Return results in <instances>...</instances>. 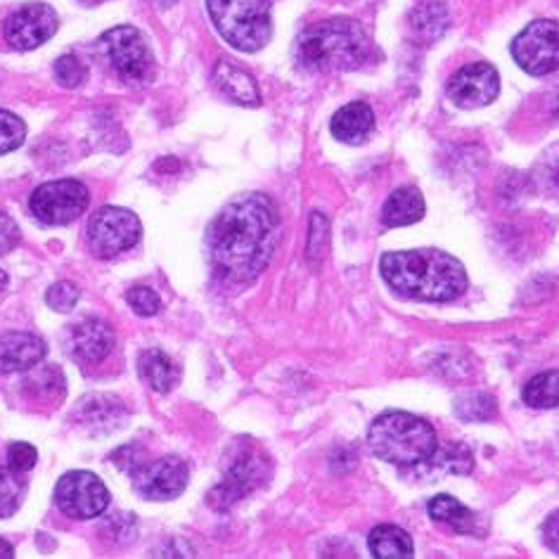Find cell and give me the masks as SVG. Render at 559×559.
<instances>
[{
	"label": "cell",
	"instance_id": "obj_1",
	"mask_svg": "<svg viewBox=\"0 0 559 559\" xmlns=\"http://www.w3.org/2000/svg\"><path fill=\"white\" fill-rule=\"evenodd\" d=\"M280 242V214L269 194H240L209 226L206 247L214 273L228 285H247L271 263Z\"/></svg>",
	"mask_w": 559,
	"mask_h": 559
},
{
	"label": "cell",
	"instance_id": "obj_2",
	"mask_svg": "<svg viewBox=\"0 0 559 559\" xmlns=\"http://www.w3.org/2000/svg\"><path fill=\"white\" fill-rule=\"evenodd\" d=\"M380 271L396 295L417 301H455L469 287L465 265L441 249L389 251Z\"/></svg>",
	"mask_w": 559,
	"mask_h": 559
},
{
	"label": "cell",
	"instance_id": "obj_3",
	"mask_svg": "<svg viewBox=\"0 0 559 559\" xmlns=\"http://www.w3.org/2000/svg\"><path fill=\"white\" fill-rule=\"evenodd\" d=\"M377 48L362 24L348 17H334L311 24L297 40V60L313 74L356 72L377 58Z\"/></svg>",
	"mask_w": 559,
	"mask_h": 559
},
{
	"label": "cell",
	"instance_id": "obj_4",
	"mask_svg": "<svg viewBox=\"0 0 559 559\" xmlns=\"http://www.w3.org/2000/svg\"><path fill=\"white\" fill-rule=\"evenodd\" d=\"M370 451L384 463L399 467L423 465L437 453V431L427 419L411 413H384L368 431Z\"/></svg>",
	"mask_w": 559,
	"mask_h": 559
},
{
	"label": "cell",
	"instance_id": "obj_5",
	"mask_svg": "<svg viewBox=\"0 0 559 559\" xmlns=\"http://www.w3.org/2000/svg\"><path fill=\"white\" fill-rule=\"evenodd\" d=\"M218 34L242 52H257L271 40L269 0H206Z\"/></svg>",
	"mask_w": 559,
	"mask_h": 559
},
{
	"label": "cell",
	"instance_id": "obj_6",
	"mask_svg": "<svg viewBox=\"0 0 559 559\" xmlns=\"http://www.w3.org/2000/svg\"><path fill=\"white\" fill-rule=\"evenodd\" d=\"M97 55L111 67L121 81L131 86H145L155 79V55L145 36L133 26H117L97 40Z\"/></svg>",
	"mask_w": 559,
	"mask_h": 559
},
{
	"label": "cell",
	"instance_id": "obj_7",
	"mask_svg": "<svg viewBox=\"0 0 559 559\" xmlns=\"http://www.w3.org/2000/svg\"><path fill=\"white\" fill-rule=\"evenodd\" d=\"M143 226L129 209L103 206L88 221V247L97 259H115L140 242Z\"/></svg>",
	"mask_w": 559,
	"mask_h": 559
},
{
	"label": "cell",
	"instance_id": "obj_8",
	"mask_svg": "<svg viewBox=\"0 0 559 559\" xmlns=\"http://www.w3.org/2000/svg\"><path fill=\"white\" fill-rule=\"evenodd\" d=\"M512 58L526 74L548 76L559 69V24L536 20L512 40Z\"/></svg>",
	"mask_w": 559,
	"mask_h": 559
},
{
	"label": "cell",
	"instance_id": "obj_9",
	"mask_svg": "<svg viewBox=\"0 0 559 559\" xmlns=\"http://www.w3.org/2000/svg\"><path fill=\"white\" fill-rule=\"evenodd\" d=\"M88 188L79 180H52L34 190L29 206L32 214L46 226H67L88 209Z\"/></svg>",
	"mask_w": 559,
	"mask_h": 559
},
{
	"label": "cell",
	"instance_id": "obj_10",
	"mask_svg": "<svg viewBox=\"0 0 559 559\" xmlns=\"http://www.w3.org/2000/svg\"><path fill=\"white\" fill-rule=\"evenodd\" d=\"M55 500L72 520H93L109 506V491L93 472H67L55 486Z\"/></svg>",
	"mask_w": 559,
	"mask_h": 559
},
{
	"label": "cell",
	"instance_id": "obj_11",
	"mask_svg": "<svg viewBox=\"0 0 559 559\" xmlns=\"http://www.w3.org/2000/svg\"><path fill=\"white\" fill-rule=\"evenodd\" d=\"M188 465L180 457H159L155 463H143L133 472V488L145 500H174L186 491Z\"/></svg>",
	"mask_w": 559,
	"mask_h": 559
},
{
	"label": "cell",
	"instance_id": "obj_12",
	"mask_svg": "<svg viewBox=\"0 0 559 559\" xmlns=\"http://www.w3.org/2000/svg\"><path fill=\"white\" fill-rule=\"evenodd\" d=\"M500 93L498 69L488 62H474L451 76L449 97L460 109H479L491 105Z\"/></svg>",
	"mask_w": 559,
	"mask_h": 559
},
{
	"label": "cell",
	"instance_id": "obj_13",
	"mask_svg": "<svg viewBox=\"0 0 559 559\" xmlns=\"http://www.w3.org/2000/svg\"><path fill=\"white\" fill-rule=\"evenodd\" d=\"M58 15L46 3H29L12 12L5 22V38L15 50H34L58 32Z\"/></svg>",
	"mask_w": 559,
	"mask_h": 559
},
{
	"label": "cell",
	"instance_id": "obj_14",
	"mask_svg": "<svg viewBox=\"0 0 559 559\" xmlns=\"http://www.w3.org/2000/svg\"><path fill=\"white\" fill-rule=\"evenodd\" d=\"M263 477H265V457L247 449L233 460L226 479H223L221 486L212 493V502L216 508H228L233 502L242 500L247 493L254 491V488L263 481Z\"/></svg>",
	"mask_w": 559,
	"mask_h": 559
},
{
	"label": "cell",
	"instance_id": "obj_15",
	"mask_svg": "<svg viewBox=\"0 0 559 559\" xmlns=\"http://www.w3.org/2000/svg\"><path fill=\"white\" fill-rule=\"evenodd\" d=\"M117 337L105 320L97 318H83L74 323L67 332V348L69 356L79 362H86V366H97L103 362L111 348H115Z\"/></svg>",
	"mask_w": 559,
	"mask_h": 559
},
{
	"label": "cell",
	"instance_id": "obj_16",
	"mask_svg": "<svg viewBox=\"0 0 559 559\" xmlns=\"http://www.w3.org/2000/svg\"><path fill=\"white\" fill-rule=\"evenodd\" d=\"M46 352V342L32 332H5L0 337V372L12 374L36 368Z\"/></svg>",
	"mask_w": 559,
	"mask_h": 559
},
{
	"label": "cell",
	"instance_id": "obj_17",
	"mask_svg": "<svg viewBox=\"0 0 559 559\" xmlns=\"http://www.w3.org/2000/svg\"><path fill=\"white\" fill-rule=\"evenodd\" d=\"M330 129L342 143L360 145L374 129V111L368 103H348L332 117Z\"/></svg>",
	"mask_w": 559,
	"mask_h": 559
},
{
	"label": "cell",
	"instance_id": "obj_18",
	"mask_svg": "<svg viewBox=\"0 0 559 559\" xmlns=\"http://www.w3.org/2000/svg\"><path fill=\"white\" fill-rule=\"evenodd\" d=\"M451 15L441 0H423L411 12V32L423 46H431L449 32Z\"/></svg>",
	"mask_w": 559,
	"mask_h": 559
},
{
	"label": "cell",
	"instance_id": "obj_19",
	"mask_svg": "<svg viewBox=\"0 0 559 559\" xmlns=\"http://www.w3.org/2000/svg\"><path fill=\"white\" fill-rule=\"evenodd\" d=\"M214 81L218 91L230 97L233 103L237 105H245V107H257L261 103V95H259V86L257 81L251 79L245 69H240L237 64L228 62V60H221L214 69Z\"/></svg>",
	"mask_w": 559,
	"mask_h": 559
},
{
	"label": "cell",
	"instance_id": "obj_20",
	"mask_svg": "<svg viewBox=\"0 0 559 559\" xmlns=\"http://www.w3.org/2000/svg\"><path fill=\"white\" fill-rule=\"evenodd\" d=\"M425 198L417 188H399L389 194V200L384 202L382 209V223L386 228H403V226H413V223L423 221L425 216Z\"/></svg>",
	"mask_w": 559,
	"mask_h": 559
},
{
	"label": "cell",
	"instance_id": "obj_21",
	"mask_svg": "<svg viewBox=\"0 0 559 559\" xmlns=\"http://www.w3.org/2000/svg\"><path fill=\"white\" fill-rule=\"evenodd\" d=\"M138 370H140V377H143V380L155 391H171L180 380L176 362L164 352H159V348H150V352L140 356Z\"/></svg>",
	"mask_w": 559,
	"mask_h": 559
},
{
	"label": "cell",
	"instance_id": "obj_22",
	"mask_svg": "<svg viewBox=\"0 0 559 559\" xmlns=\"http://www.w3.org/2000/svg\"><path fill=\"white\" fill-rule=\"evenodd\" d=\"M368 545H370L372 557L377 559H408L415 552L413 538L405 534L403 528L391 526V524L372 528Z\"/></svg>",
	"mask_w": 559,
	"mask_h": 559
},
{
	"label": "cell",
	"instance_id": "obj_23",
	"mask_svg": "<svg viewBox=\"0 0 559 559\" xmlns=\"http://www.w3.org/2000/svg\"><path fill=\"white\" fill-rule=\"evenodd\" d=\"M123 415V405L119 399L107 396V394H95L83 399L81 403V419L83 425H88L93 429H111L121 423Z\"/></svg>",
	"mask_w": 559,
	"mask_h": 559
},
{
	"label": "cell",
	"instance_id": "obj_24",
	"mask_svg": "<svg viewBox=\"0 0 559 559\" xmlns=\"http://www.w3.org/2000/svg\"><path fill=\"white\" fill-rule=\"evenodd\" d=\"M429 516L437 524L449 526L455 534H469L474 531V514L467 510L463 502L453 496H437L429 502Z\"/></svg>",
	"mask_w": 559,
	"mask_h": 559
},
{
	"label": "cell",
	"instance_id": "obj_25",
	"mask_svg": "<svg viewBox=\"0 0 559 559\" xmlns=\"http://www.w3.org/2000/svg\"><path fill=\"white\" fill-rule=\"evenodd\" d=\"M522 396L528 408H538V411L559 408V370L536 374L534 380L526 382Z\"/></svg>",
	"mask_w": 559,
	"mask_h": 559
},
{
	"label": "cell",
	"instance_id": "obj_26",
	"mask_svg": "<svg viewBox=\"0 0 559 559\" xmlns=\"http://www.w3.org/2000/svg\"><path fill=\"white\" fill-rule=\"evenodd\" d=\"M26 496V479L15 467H0V520L15 514Z\"/></svg>",
	"mask_w": 559,
	"mask_h": 559
},
{
	"label": "cell",
	"instance_id": "obj_27",
	"mask_svg": "<svg viewBox=\"0 0 559 559\" xmlns=\"http://www.w3.org/2000/svg\"><path fill=\"white\" fill-rule=\"evenodd\" d=\"M531 180H534L538 192L548 194L552 200H559V143L550 145L538 157Z\"/></svg>",
	"mask_w": 559,
	"mask_h": 559
},
{
	"label": "cell",
	"instance_id": "obj_28",
	"mask_svg": "<svg viewBox=\"0 0 559 559\" xmlns=\"http://www.w3.org/2000/svg\"><path fill=\"white\" fill-rule=\"evenodd\" d=\"M455 413L460 419H467V423H486V419H493L498 413L496 399L486 391H467V394L455 399Z\"/></svg>",
	"mask_w": 559,
	"mask_h": 559
},
{
	"label": "cell",
	"instance_id": "obj_29",
	"mask_svg": "<svg viewBox=\"0 0 559 559\" xmlns=\"http://www.w3.org/2000/svg\"><path fill=\"white\" fill-rule=\"evenodd\" d=\"M431 460L439 463L441 469L451 472V474H467L474 467L472 451L460 443H451V445H445V449H437V453L431 455Z\"/></svg>",
	"mask_w": 559,
	"mask_h": 559
},
{
	"label": "cell",
	"instance_id": "obj_30",
	"mask_svg": "<svg viewBox=\"0 0 559 559\" xmlns=\"http://www.w3.org/2000/svg\"><path fill=\"white\" fill-rule=\"evenodd\" d=\"M26 386H29L36 399L40 396H62L64 394V374L58 368H40L38 372H34L29 380H26Z\"/></svg>",
	"mask_w": 559,
	"mask_h": 559
},
{
	"label": "cell",
	"instance_id": "obj_31",
	"mask_svg": "<svg viewBox=\"0 0 559 559\" xmlns=\"http://www.w3.org/2000/svg\"><path fill=\"white\" fill-rule=\"evenodd\" d=\"M26 138V126L20 117L10 115V111L0 109V155H8V152L22 147Z\"/></svg>",
	"mask_w": 559,
	"mask_h": 559
},
{
	"label": "cell",
	"instance_id": "obj_32",
	"mask_svg": "<svg viewBox=\"0 0 559 559\" xmlns=\"http://www.w3.org/2000/svg\"><path fill=\"white\" fill-rule=\"evenodd\" d=\"M55 79L64 88H79L88 81V69L74 55H64V58L55 62Z\"/></svg>",
	"mask_w": 559,
	"mask_h": 559
},
{
	"label": "cell",
	"instance_id": "obj_33",
	"mask_svg": "<svg viewBox=\"0 0 559 559\" xmlns=\"http://www.w3.org/2000/svg\"><path fill=\"white\" fill-rule=\"evenodd\" d=\"M46 301L52 311H60V313H67L72 311L76 301H79V289L74 283H67V280H62V283H55L48 295H46Z\"/></svg>",
	"mask_w": 559,
	"mask_h": 559
},
{
	"label": "cell",
	"instance_id": "obj_34",
	"mask_svg": "<svg viewBox=\"0 0 559 559\" xmlns=\"http://www.w3.org/2000/svg\"><path fill=\"white\" fill-rule=\"evenodd\" d=\"M126 299H129L131 309L138 316L150 318V316H157L162 311V299L150 287H133Z\"/></svg>",
	"mask_w": 559,
	"mask_h": 559
},
{
	"label": "cell",
	"instance_id": "obj_35",
	"mask_svg": "<svg viewBox=\"0 0 559 559\" xmlns=\"http://www.w3.org/2000/svg\"><path fill=\"white\" fill-rule=\"evenodd\" d=\"M8 460H10V467H15L20 472H29L36 467L38 453L32 443H12L8 451Z\"/></svg>",
	"mask_w": 559,
	"mask_h": 559
},
{
	"label": "cell",
	"instance_id": "obj_36",
	"mask_svg": "<svg viewBox=\"0 0 559 559\" xmlns=\"http://www.w3.org/2000/svg\"><path fill=\"white\" fill-rule=\"evenodd\" d=\"M20 237H22V233L17 228V223L12 221L8 214L0 212V257L15 249L20 245Z\"/></svg>",
	"mask_w": 559,
	"mask_h": 559
},
{
	"label": "cell",
	"instance_id": "obj_37",
	"mask_svg": "<svg viewBox=\"0 0 559 559\" xmlns=\"http://www.w3.org/2000/svg\"><path fill=\"white\" fill-rule=\"evenodd\" d=\"M543 538L548 543V548L559 555V512L548 516V522L543 526Z\"/></svg>",
	"mask_w": 559,
	"mask_h": 559
},
{
	"label": "cell",
	"instance_id": "obj_38",
	"mask_svg": "<svg viewBox=\"0 0 559 559\" xmlns=\"http://www.w3.org/2000/svg\"><path fill=\"white\" fill-rule=\"evenodd\" d=\"M12 557H15V548H12L8 540L0 538V559H12Z\"/></svg>",
	"mask_w": 559,
	"mask_h": 559
},
{
	"label": "cell",
	"instance_id": "obj_39",
	"mask_svg": "<svg viewBox=\"0 0 559 559\" xmlns=\"http://www.w3.org/2000/svg\"><path fill=\"white\" fill-rule=\"evenodd\" d=\"M147 3H152V5H157V8H171L176 0H147Z\"/></svg>",
	"mask_w": 559,
	"mask_h": 559
},
{
	"label": "cell",
	"instance_id": "obj_40",
	"mask_svg": "<svg viewBox=\"0 0 559 559\" xmlns=\"http://www.w3.org/2000/svg\"><path fill=\"white\" fill-rule=\"evenodd\" d=\"M79 3H81V5H86V8H93V5H100L103 0H79Z\"/></svg>",
	"mask_w": 559,
	"mask_h": 559
},
{
	"label": "cell",
	"instance_id": "obj_41",
	"mask_svg": "<svg viewBox=\"0 0 559 559\" xmlns=\"http://www.w3.org/2000/svg\"><path fill=\"white\" fill-rule=\"evenodd\" d=\"M8 285V273L0 271V289H3Z\"/></svg>",
	"mask_w": 559,
	"mask_h": 559
}]
</instances>
